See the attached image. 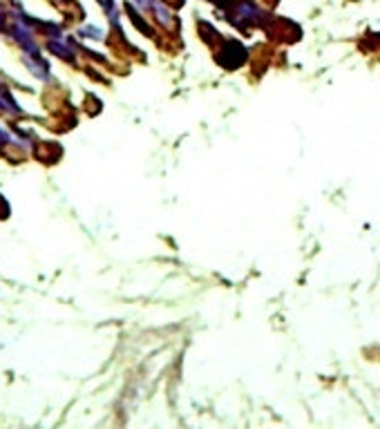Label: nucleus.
Returning <instances> with one entry per match:
<instances>
[{
  "label": "nucleus",
  "mask_w": 380,
  "mask_h": 429,
  "mask_svg": "<svg viewBox=\"0 0 380 429\" xmlns=\"http://www.w3.org/2000/svg\"><path fill=\"white\" fill-rule=\"evenodd\" d=\"M0 30H5V11L0 9Z\"/></svg>",
  "instance_id": "6e6552de"
},
{
  "label": "nucleus",
  "mask_w": 380,
  "mask_h": 429,
  "mask_svg": "<svg viewBox=\"0 0 380 429\" xmlns=\"http://www.w3.org/2000/svg\"><path fill=\"white\" fill-rule=\"evenodd\" d=\"M25 65L32 69V74H34V76L43 79V81H50V79H52L50 67H47L43 61H40V59H32V56H25Z\"/></svg>",
  "instance_id": "f03ea898"
},
{
  "label": "nucleus",
  "mask_w": 380,
  "mask_h": 429,
  "mask_svg": "<svg viewBox=\"0 0 380 429\" xmlns=\"http://www.w3.org/2000/svg\"><path fill=\"white\" fill-rule=\"evenodd\" d=\"M81 36H86V38H96V40H101L103 38V32L98 30V27H83L81 30Z\"/></svg>",
  "instance_id": "39448f33"
},
{
  "label": "nucleus",
  "mask_w": 380,
  "mask_h": 429,
  "mask_svg": "<svg viewBox=\"0 0 380 429\" xmlns=\"http://www.w3.org/2000/svg\"><path fill=\"white\" fill-rule=\"evenodd\" d=\"M7 143H11V137L0 127V146H7Z\"/></svg>",
  "instance_id": "423d86ee"
},
{
  "label": "nucleus",
  "mask_w": 380,
  "mask_h": 429,
  "mask_svg": "<svg viewBox=\"0 0 380 429\" xmlns=\"http://www.w3.org/2000/svg\"><path fill=\"white\" fill-rule=\"evenodd\" d=\"M47 50H50V52H54V54H59L61 59H67V61L72 59V56H69V50H67L65 45H61V42H54V40H50V42H47Z\"/></svg>",
  "instance_id": "20e7f679"
},
{
  "label": "nucleus",
  "mask_w": 380,
  "mask_h": 429,
  "mask_svg": "<svg viewBox=\"0 0 380 429\" xmlns=\"http://www.w3.org/2000/svg\"><path fill=\"white\" fill-rule=\"evenodd\" d=\"M11 36L16 38V42L21 45V50L25 52V54H30L32 59H40V47L36 45V40H34V34H32V30H30V25L27 23H23V21H18L16 25L11 27Z\"/></svg>",
  "instance_id": "f257e3e1"
},
{
  "label": "nucleus",
  "mask_w": 380,
  "mask_h": 429,
  "mask_svg": "<svg viewBox=\"0 0 380 429\" xmlns=\"http://www.w3.org/2000/svg\"><path fill=\"white\" fill-rule=\"evenodd\" d=\"M154 13H157V21L159 23H163V25H171V21H173V16H171V11H168V7L163 5V0H150V5H148Z\"/></svg>",
  "instance_id": "7ed1b4c3"
},
{
  "label": "nucleus",
  "mask_w": 380,
  "mask_h": 429,
  "mask_svg": "<svg viewBox=\"0 0 380 429\" xmlns=\"http://www.w3.org/2000/svg\"><path fill=\"white\" fill-rule=\"evenodd\" d=\"M132 3H134L137 7H142V9H148V5H150V0H132Z\"/></svg>",
  "instance_id": "0eeeda50"
}]
</instances>
